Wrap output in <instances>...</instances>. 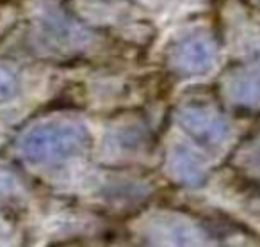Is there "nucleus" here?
I'll list each match as a JSON object with an SVG mask.
<instances>
[{"label":"nucleus","instance_id":"nucleus-7","mask_svg":"<svg viewBox=\"0 0 260 247\" xmlns=\"http://www.w3.org/2000/svg\"><path fill=\"white\" fill-rule=\"evenodd\" d=\"M43 34L48 38L50 43L57 47H75L84 38V32L77 25H73L70 20L62 18L61 15H47L43 22ZM79 47V45H77Z\"/></svg>","mask_w":260,"mask_h":247},{"label":"nucleus","instance_id":"nucleus-3","mask_svg":"<svg viewBox=\"0 0 260 247\" xmlns=\"http://www.w3.org/2000/svg\"><path fill=\"white\" fill-rule=\"evenodd\" d=\"M178 125L203 146H221L230 135V125L212 105L191 103L178 111Z\"/></svg>","mask_w":260,"mask_h":247},{"label":"nucleus","instance_id":"nucleus-5","mask_svg":"<svg viewBox=\"0 0 260 247\" xmlns=\"http://www.w3.org/2000/svg\"><path fill=\"white\" fill-rule=\"evenodd\" d=\"M224 91L235 103L248 107L260 105V68L230 73L224 82Z\"/></svg>","mask_w":260,"mask_h":247},{"label":"nucleus","instance_id":"nucleus-2","mask_svg":"<svg viewBox=\"0 0 260 247\" xmlns=\"http://www.w3.org/2000/svg\"><path fill=\"white\" fill-rule=\"evenodd\" d=\"M217 47L205 30H192L180 36L168 50V64L180 77L205 75L214 68Z\"/></svg>","mask_w":260,"mask_h":247},{"label":"nucleus","instance_id":"nucleus-1","mask_svg":"<svg viewBox=\"0 0 260 247\" xmlns=\"http://www.w3.org/2000/svg\"><path fill=\"white\" fill-rule=\"evenodd\" d=\"M87 128L73 119H52L32 126L22 135L18 150L27 162L54 165L77 157L89 146Z\"/></svg>","mask_w":260,"mask_h":247},{"label":"nucleus","instance_id":"nucleus-8","mask_svg":"<svg viewBox=\"0 0 260 247\" xmlns=\"http://www.w3.org/2000/svg\"><path fill=\"white\" fill-rule=\"evenodd\" d=\"M18 89V80L15 73L6 66H0V103L13 96Z\"/></svg>","mask_w":260,"mask_h":247},{"label":"nucleus","instance_id":"nucleus-4","mask_svg":"<svg viewBox=\"0 0 260 247\" xmlns=\"http://www.w3.org/2000/svg\"><path fill=\"white\" fill-rule=\"evenodd\" d=\"M150 236L153 242L162 243H178V245H187V243H200L205 240V235L200 231V228L192 226L191 222L184 221L180 217H162L152 226Z\"/></svg>","mask_w":260,"mask_h":247},{"label":"nucleus","instance_id":"nucleus-6","mask_svg":"<svg viewBox=\"0 0 260 247\" xmlns=\"http://www.w3.org/2000/svg\"><path fill=\"white\" fill-rule=\"evenodd\" d=\"M168 171L175 182L185 187H200L205 182V169L200 160L185 148H173L168 157Z\"/></svg>","mask_w":260,"mask_h":247},{"label":"nucleus","instance_id":"nucleus-10","mask_svg":"<svg viewBox=\"0 0 260 247\" xmlns=\"http://www.w3.org/2000/svg\"><path fill=\"white\" fill-rule=\"evenodd\" d=\"M253 2H255V4H260V0H253Z\"/></svg>","mask_w":260,"mask_h":247},{"label":"nucleus","instance_id":"nucleus-9","mask_svg":"<svg viewBox=\"0 0 260 247\" xmlns=\"http://www.w3.org/2000/svg\"><path fill=\"white\" fill-rule=\"evenodd\" d=\"M241 158L246 164V167L260 172V135L251 144H248V148H246V151L242 153Z\"/></svg>","mask_w":260,"mask_h":247}]
</instances>
